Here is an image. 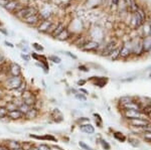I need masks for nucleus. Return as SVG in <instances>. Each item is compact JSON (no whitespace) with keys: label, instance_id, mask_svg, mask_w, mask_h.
I'll return each mask as SVG.
<instances>
[{"label":"nucleus","instance_id":"obj_7","mask_svg":"<svg viewBox=\"0 0 151 150\" xmlns=\"http://www.w3.org/2000/svg\"><path fill=\"white\" fill-rule=\"evenodd\" d=\"M22 21L24 23L28 24V25H30V26H35V25H38V24L40 23L41 18H40V14L37 13V14H35V15L29 16V17L23 19Z\"/></svg>","mask_w":151,"mask_h":150},{"label":"nucleus","instance_id":"obj_44","mask_svg":"<svg viewBox=\"0 0 151 150\" xmlns=\"http://www.w3.org/2000/svg\"><path fill=\"white\" fill-rule=\"evenodd\" d=\"M28 150H40V148H38V146H35V145H32V146L30 147Z\"/></svg>","mask_w":151,"mask_h":150},{"label":"nucleus","instance_id":"obj_29","mask_svg":"<svg viewBox=\"0 0 151 150\" xmlns=\"http://www.w3.org/2000/svg\"><path fill=\"white\" fill-rule=\"evenodd\" d=\"M114 136H115V138L118 139L119 141H125V136H124L122 133L116 132L115 134H114Z\"/></svg>","mask_w":151,"mask_h":150},{"label":"nucleus","instance_id":"obj_41","mask_svg":"<svg viewBox=\"0 0 151 150\" xmlns=\"http://www.w3.org/2000/svg\"><path fill=\"white\" fill-rule=\"evenodd\" d=\"M65 55H69V57H72V59H74V60H77V57H76V55H75L70 54V52H65Z\"/></svg>","mask_w":151,"mask_h":150},{"label":"nucleus","instance_id":"obj_37","mask_svg":"<svg viewBox=\"0 0 151 150\" xmlns=\"http://www.w3.org/2000/svg\"><path fill=\"white\" fill-rule=\"evenodd\" d=\"M20 57H21V59L24 60L25 62H29V60H30V57H29L27 54H21Z\"/></svg>","mask_w":151,"mask_h":150},{"label":"nucleus","instance_id":"obj_10","mask_svg":"<svg viewBox=\"0 0 151 150\" xmlns=\"http://www.w3.org/2000/svg\"><path fill=\"white\" fill-rule=\"evenodd\" d=\"M143 52H144V50H143L142 40L138 39V40H136V42H132V54L141 55Z\"/></svg>","mask_w":151,"mask_h":150},{"label":"nucleus","instance_id":"obj_24","mask_svg":"<svg viewBox=\"0 0 151 150\" xmlns=\"http://www.w3.org/2000/svg\"><path fill=\"white\" fill-rule=\"evenodd\" d=\"M31 107H29V106H27L26 104H24V103H22V104H20L19 105V107H18V110L20 111L21 113H22L23 115H25L26 113L28 112V110L30 109Z\"/></svg>","mask_w":151,"mask_h":150},{"label":"nucleus","instance_id":"obj_26","mask_svg":"<svg viewBox=\"0 0 151 150\" xmlns=\"http://www.w3.org/2000/svg\"><path fill=\"white\" fill-rule=\"evenodd\" d=\"M48 60H50V62H55V64H60V62H62V60H60V57H58V55H50L48 57Z\"/></svg>","mask_w":151,"mask_h":150},{"label":"nucleus","instance_id":"obj_40","mask_svg":"<svg viewBox=\"0 0 151 150\" xmlns=\"http://www.w3.org/2000/svg\"><path fill=\"white\" fill-rule=\"evenodd\" d=\"M143 111H144V113H151V105L147 106V107H145Z\"/></svg>","mask_w":151,"mask_h":150},{"label":"nucleus","instance_id":"obj_13","mask_svg":"<svg viewBox=\"0 0 151 150\" xmlns=\"http://www.w3.org/2000/svg\"><path fill=\"white\" fill-rule=\"evenodd\" d=\"M99 42H95V40H91V42H86L84 43V44L82 45V48L84 50H88V52H90V50H97V48L99 47Z\"/></svg>","mask_w":151,"mask_h":150},{"label":"nucleus","instance_id":"obj_14","mask_svg":"<svg viewBox=\"0 0 151 150\" xmlns=\"http://www.w3.org/2000/svg\"><path fill=\"white\" fill-rule=\"evenodd\" d=\"M23 114L20 112V111L18 110V109H16V110H13V111H9L8 112V115H7V117L9 118L10 120H20L21 118L23 117Z\"/></svg>","mask_w":151,"mask_h":150},{"label":"nucleus","instance_id":"obj_49","mask_svg":"<svg viewBox=\"0 0 151 150\" xmlns=\"http://www.w3.org/2000/svg\"><path fill=\"white\" fill-rule=\"evenodd\" d=\"M80 91H81V92H83V93H85V95H87V94H88V91L84 90V89H80Z\"/></svg>","mask_w":151,"mask_h":150},{"label":"nucleus","instance_id":"obj_8","mask_svg":"<svg viewBox=\"0 0 151 150\" xmlns=\"http://www.w3.org/2000/svg\"><path fill=\"white\" fill-rule=\"evenodd\" d=\"M130 23L133 25L134 28H138L140 27L142 24H144V22L142 21V19H141L140 15L138 14V12H133L132 14V17H131V20H130Z\"/></svg>","mask_w":151,"mask_h":150},{"label":"nucleus","instance_id":"obj_3","mask_svg":"<svg viewBox=\"0 0 151 150\" xmlns=\"http://www.w3.org/2000/svg\"><path fill=\"white\" fill-rule=\"evenodd\" d=\"M23 83V80L20 76L18 77H11L6 81V88L9 90H16L21 84Z\"/></svg>","mask_w":151,"mask_h":150},{"label":"nucleus","instance_id":"obj_2","mask_svg":"<svg viewBox=\"0 0 151 150\" xmlns=\"http://www.w3.org/2000/svg\"><path fill=\"white\" fill-rule=\"evenodd\" d=\"M55 26H57V24H53V22L50 19H45V20H41L40 23L37 25V30L42 33H50V34H52V31L55 30Z\"/></svg>","mask_w":151,"mask_h":150},{"label":"nucleus","instance_id":"obj_54","mask_svg":"<svg viewBox=\"0 0 151 150\" xmlns=\"http://www.w3.org/2000/svg\"><path fill=\"white\" fill-rule=\"evenodd\" d=\"M149 77H150V78H151V74H150V76H149Z\"/></svg>","mask_w":151,"mask_h":150},{"label":"nucleus","instance_id":"obj_6","mask_svg":"<svg viewBox=\"0 0 151 150\" xmlns=\"http://www.w3.org/2000/svg\"><path fill=\"white\" fill-rule=\"evenodd\" d=\"M132 54V42H127L120 48V57H127Z\"/></svg>","mask_w":151,"mask_h":150},{"label":"nucleus","instance_id":"obj_46","mask_svg":"<svg viewBox=\"0 0 151 150\" xmlns=\"http://www.w3.org/2000/svg\"><path fill=\"white\" fill-rule=\"evenodd\" d=\"M4 43H5V44L7 45V47H14V45H13V44H12V43H11V42H4Z\"/></svg>","mask_w":151,"mask_h":150},{"label":"nucleus","instance_id":"obj_28","mask_svg":"<svg viewBox=\"0 0 151 150\" xmlns=\"http://www.w3.org/2000/svg\"><path fill=\"white\" fill-rule=\"evenodd\" d=\"M6 109L8 110V112L9 111H13V110H16V109H18V106L16 105L15 103L14 102H10L7 105V107H6Z\"/></svg>","mask_w":151,"mask_h":150},{"label":"nucleus","instance_id":"obj_43","mask_svg":"<svg viewBox=\"0 0 151 150\" xmlns=\"http://www.w3.org/2000/svg\"><path fill=\"white\" fill-rule=\"evenodd\" d=\"M85 83H86V81H84V80H80V81H78V85H79V86H83Z\"/></svg>","mask_w":151,"mask_h":150},{"label":"nucleus","instance_id":"obj_27","mask_svg":"<svg viewBox=\"0 0 151 150\" xmlns=\"http://www.w3.org/2000/svg\"><path fill=\"white\" fill-rule=\"evenodd\" d=\"M8 115V110L5 107H0V119L5 118Z\"/></svg>","mask_w":151,"mask_h":150},{"label":"nucleus","instance_id":"obj_39","mask_svg":"<svg viewBox=\"0 0 151 150\" xmlns=\"http://www.w3.org/2000/svg\"><path fill=\"white\" fill-rule=\"evenodd\" d=\"M144 138L148 141H151V132H146L144 134Z\"/></svg>","mask_w":151,"mask_h":150},{"label":"nucleus","instance_id":"obj_52","mask_svg":"<svg viewBox=\"0 0 151 150\" xmlns=\"http://www.w3.org/2000/svg\"><path fill=\"white\" fill-rule=\"evenodd\" d=\"M2 1H4V2H8V1H10V0H2Z\"/></svg>","mask_w":151,"mask_h":150},{"label":"nucleus","instance_id":"obj_4","mask_svg":"<svg viewBox=\"0 0 151 150\" xmlns=\"http://www.w3.org/2000/svg\"><path fill=\"white\" fill-rule=\"evenodd\" d=\"M3 7L5 8L6 11L15 13V12L17 10H19L22 6L20 5V2H19L18 0H10V1L6 2L5 5H4Z\"/></svg>","mask_w":151,"mask_h":150},{"label":"nucleus","instance_id":"obj_51","mask_svg":"<svg viewBox=\"0 0 151 150\" xmlns=\"http://www.w3.org/2000/svg\"><path fill=\"white\" fill-rule=\"evenodd\" d=\"M149 25L151 26V16H150V19H149Z\"/></svg>","mask_w":151,"mask_h":150},{"label":"nucleus","instance_id":"obj_12","mask_svg":"<svg viewBox=\"0 0 151 150\" xmlns=\"http://www.w3.org/2000/svg\"><path fill=\"white\" fill-rule=\"evenodd\" d=\"M9 72L12 75V77H18L21 74V67L18 64L11 62L9 66Z\"/></svg>","mask_w":151,"mask_h":150},{"label":"nucleus","instance_id":"obj_38","mask_svg":"<svg viewBox=\"0 0 151 150\" xmlns=\"http://www.w3.org/2000/svg\"><path fill=\"white\" fill-rule=\"evenodd\" d=\"M38 148H40V150H50V146L47 144H41L40 146H38Z\"/></svg>","mask_w":151,"mask_h":150},{"label":"nucleus","instance_id":"obj_48","mask_svg":"<svg viewBox=\"0 0 151 150\" xmlns=\"http://www.w3.org/2000/svg\"><path fill=\"white\" fill-rule=\"evenodd\" d=\"M0 31H1V32L2 33H4V34H8V33H7V31H5V30H4V28H0Z\"/></svg>","mask_w":151,"mask_h":150},{"label":"nucleus","instance_id":"obj_32","mask_svg":"<svg viewBox=\"0 0 151 150\" xmlns=\"http://www.w3.org/2000/svg\"><path fill=\"white\" fill-rule=\"evenodd\" d=\"M79 145H80V146L82 147L83 149H85V150H93V149H92V147H90L89 145H88V144H86V143H85V142H83V141H81V142H80V143H79Z\"/></svg>","mask_w":151,"mask_h":150},{"label":"nucleus","instance_id":"obj_30","mask_svg":"<svg viewBox=\"0 0 151 150\" xmlns=\"http://www.w3.org/2000/svg\"><path fill=\"white\" fill-rule=\"evenodd\" d=\"M106 83H107V79H97L96 85L99 87H104Z\"/></svg>","mask_w":151,"mask_h":150},{"label":"nucleus","instance_id":"obj_16","mask_svg":"<svg viewBox=\"0 0 151 150\" xmlns=\"http://www.w3.org/2000/svg\"><path fill=\"white\" fill-rule=\"evenodd\" d=\"M131 124L135 127H145L146 125H148V121H146L145 119H132L130 120Z\"/></svg>","mask_w":151,"mask_h":150},{"label":"nucleus","instance_id":"obj_23","mask_svg":"<svg viewBox=\"0 0 151 150\" xmlns=\"http://www.w3.org/2000/svg\"><path fill=\"white\" fill-rule=\"evenodd\" d=\"M57 38L58 40H67V39H69V38H70V31L68 30L67 28H65V29L57 36Z\"/></svg>","mask_w":151,"mask_h":150},{"label":"nucleus","instance_id":"obj_20","mask_svg":"<svg viewBox=\"0 0 151 150\" xmlns=\"http://www.w3.org/2000/svg\"><path fill=\"white\" fill-rule=\"evenodd\" d=\"M37 115H38V111L36 110L35 108L31 107L28 110V112L25 114V117L27 118V119H35V118L37 117Z\"/></svg>","mask_w":151,"mask_h":150},{"label":"nucleus","instance_id":"obj_31","mask_svg":"<svg viewBox=\"0 0 151 150\" xmlns=\"http://www.w3.org/2000/svg\"><path fill=\"white\" fill-rule=\"evenodd\" d=\"M32 47L35 48V50H37V52H43V47H41V45L40 44V43H32Z\"/></svg>","mask_w":151,"mask_h":150},{"label":"nucleus","instance_id":"obj_22","mask_svg":"<svg viewBox=\"0 0 151 150\" xmlns=\"http://www.w3.org/2000/svg\"><path fill=\"white\" fill-rule=\"evenodd\" d=\"M7 147H8L9 150H16L18 148H21V144L19 143L18 141L11 140V141H8V143H7Z\"/></svg>","mask_w":151,"mask_h":150},{"label":"nucleus","instance_id":"obj_9","mask_svg":"<svg viewBox=\"0 0 151 150\" xmlns=\"http://www.w3.org/2000/svg\"><path fill=\"white\" fill-rule=\"evenodd\" d=\"M115 48H117V42L115 39H112L111 42H109L105 45V48L103 50V55H110V54L113 52Z\"/></svg>","mask_w":151,"mask_h":150},{"label":"nucleus","instance_id":"obj_50","mask_svg":"<svg viewBox=\"0 0 151 150\" xmlns=\"http://www.w3.org/2000/svg\"><path fill=\"white\" fill-rule=\"evenodd\" d=\"M2 59H3V57H2V54H1V52H0V62H2Z\"/></svg>","mask_w":151,"mask_h":150},{"label":"nucleus","instance_id":"obj_34","mask_svg":"<svg viewBox=\"0 0 151 150\" xmlns=\"http://www.w3.org/2000/svg\"><path fill=\"white\" fill-rule=\"evenodd\" d=\"M101 144H102V146H103V148L105 150H109V149H110V145L108 144V142H107L106 140H101Z\"/></svg>","mask_w":151,"mask_h":150},{"label":"nucleus","instance_id":"obj_5","mask_svg":"<svg viewBox=\"0 0 151 150\" xmlns=\"http://www.w3.org/2000/svg\"><path fill=\"white\" fill-rule=\"evenodd\" d=\"M21 98H22L23 103L26 104V105L29 106V107H32L36 102V99H35V95H33L32 93H30L29 91L24 92L22 95H21Z\"/></svg>","mask_w":151,"mask_h":150},{"label":"nucleus","instance_id":"obj_53","mask_svg":"<svg viewBox=\"0 0 151 150\" xmlns=\"http://www.w3.org/2000/svg\"><path fill=\"white\" fill-rule=\"evenodd\" d=\"M16 150H23L22 148H18V149H16Z\"/></svg>","mask_w":151,"mask_h":150},{"label":"nucleus","instance_id":"obj_21","mask_svg":"<svg viewBox=\"0 0 151 150\" xmlns=\"http://www.w3.org/2000/svg\"><path fill=\"white\" fill-rule=\"evenodd\" d=\"M124 108H125L126 110H130V111H140L139 105H137V104L134 103V102L125 104V105H124Z\"/></svg>","mask_w":151,"mask_h":150},{"label":"nucleus","instance_id":"obj_47","mask_svg":"<svg viewBox=\"0 0 151 150\" xmlns=\"http://www.w3.org/2000/svg\"><path fill=\"white\" fill-rule=\"evenodd\" d=\"M80 70H82V71H84V72H88V69L85 67L84 66H80Z\"/></svg>","mask_w":151,"mask_h":150},{"label":"nucleus","instance_id":"obj_15","mask_svg":"<svg viewBox=\"0 0 151 150\" xmlns=\"http://www.w3.org/2000/svg\"><path fill=\"white\" fill-rule=\"evenodd\" d=\"M29 137L31 138H35L37 140H47V141H52V142H57V138L52 135H43V136H40V135H35V134H30Z\"/></svg>","mask_w":151,"mask_h":150},{"label":"nucleus","instance_id":"obj_25","mask_svg":"<svg viewBox=\"0 0 151 150\" xmlns=\"http://www.w3.org/2000/svg\"><path fill=\"white\" fill-rule=\"evenodd\" d=\"M110 57H111L112 60H117V59H118V57H120V48H119V47L115 48V50H114L113 52L110 54Z\"/></svg>","mask_w":151,"mask_h":150},{"label":"nucleus","instance_id":"obj_11","mask_svg":"<svg viewBox=\"0 0 151 150\" xmlns=\"http://www.w3.org/2000/svg\"><path fill=\"white\" fill-rule=\"evenodd\" d=\"M125 116L128 119L132 120V119H144V116L143 114H141L139 111H130V110H126Z\"/></svg>","mask_w":151,"mask_h":150},{"label":"nucleus","instance_id":"obj_36","mask_svg":"<svg viewBox=\"0 0 151 150\" xmlns=\"http://www.w3.org/2000/svg\"><path fill=\"white\" fill-rule=\"evenodd\" d=\"M132 99L131 98H129V97H123V98H121V101H122V103L125 105V104H128V103H130V102H132Z\"/></svg>","mask_w":151,"mask_h":150},{"label":"nucleus","instance_id":"obj_18","mask_svg":"<svg viewBox=\"0 0 151 150\" xmlns=\"http://www.w3.org/2000/svg\"><path fill=\"white\" fill-rule=\"evenodd\" d=\"M142 44H143V50L144 52H149V50H151V36L149 35L145 36V38L142 40Z\"/></svg>","mask_w":151,"mask_h":150},{"label":"nucleus","instance_id":"obj_1","mask_svg":"<svg viewBox=\"0 0 151 150\" xmlns=\"http://www.w3.org/2000/svg\"><path fill=\"white\" fill-rule=\"evenodd\" d=\"M37 13H38V10L35 8V7H33V6H22L19 10H17L15 13H13V14L17 18L23 20V19L27 18V17H29V16L35 15V14H37Z\"/></svg>","mask_w":151,"mask_h":150},{"label":"nucleus","instance_id":"obj_42","mask_svg":"<svg viewBox=\"0 0 151 150\" xmlns=\"http://www.w3.org/2000/svg\"><path fill=\"white\" fill-rule=\"evenodd\" d=\"M89 119H88V118H83V119H80L79 120V123H81V125H82V123H84V122H89Z\"/></svg>","mask_w":151,"mask_h":150},{"label":"nucleus","instance_id":"obj_17","mask_svg":"<svg viewBox=\"0 0 151 150\" xmlns=\"http://www.w3.org/2000/svg\"><path fill=\"white\" fill-rule=\"evenodd\" d=\"M81 128V131L84 132V133H87V134H93L95 132V128L93 125L89 124V123H87V124H83L80 126Z\"/></svg>","mask_w":151,"mask_h":150},{"label":"nucleus","instance_id":"obj_45","mask_svg":"<svg viewBox=\"0 0 151 150\" xmlns=\"http://www.w3.org/2000/svg\"><path fill=\"white\" fill-rule=\"evenodd\" d=\"M0 150H9L8 147L4 146V145H0Z\"/></svg>","mask_w":151,"mask_h":150},{"label":"nucleus","instance_id":"obj_33","mask_svg":"<svg viewBox=\"0 0 151 150\" xmlns=\"http://www.w3.org/2000/svg\"><path fill=\"white\" fill-rule=\"evenodd\" d=\"M129 143L131 145H133V146H138L139 145V141H138L137 139H134V138H129Z\"/></svg>","mask_w":151,"mask_h":150},{"label":"nucleus","instance_id":"obj_35","mask_svg":"<svg viewBox=\"0 0 151 150\" xmlns=\"http://www.w3.org/2000/svg\"><path fill=\"white\" fill-rule=\"evenodd\" d=\"M75 97L78 99V100H80V101H86L87 100V98H86V96H84V95H82V94H75Z\"/></svg>","mask_w":151,"mask_h":150},{"label":"nucleus","instance_id":"obj_19","mask_svg":"<svg viewBox=\"0 0 151 150\" xmlns=\"http://www.w3.org/2000/svg\"><path fill=\"white\" fill-rule=\"evenodd\" d=\"M65 25H64V23L63 22H60V23H57V26H55V30L52 31V33L50 35L53 36L55 38H57V36L60 34V32H62L63 30L65 29Z\"/></svg>","mask_w":151,"mask_h":150}]
</instances>
